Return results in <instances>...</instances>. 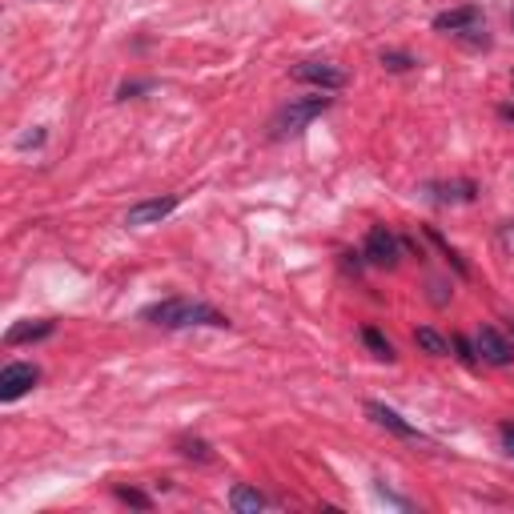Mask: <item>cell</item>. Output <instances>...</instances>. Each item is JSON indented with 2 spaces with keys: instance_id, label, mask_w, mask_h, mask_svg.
<instances>
[{
  "instance_id": "obj_4",
  "label": "cell",
  "mask_w": 514,
  "mask_h": 514,
  "mask_svg": "<svg viewBox=\"0 0 514 514\" xmlns=\"http://www.w3.org/2000/svg\"><path fill=\"white\" fill-rule=\"evenodd\" d=\"M402 249H406V241H402L394 229L374 225V229L366 233V245H362V262H366V266H378V270H394V266L402 262Z\"/></svg>"
},
{
  "instance_id": "obj_25",
  "label": "cell",
  "mask_w": 514,
  "mask_h": 514,
  "mask_svg": "<svg viewBox=\"0 0 514 514\" xmlns=\"http://www.w3.org/2000/svg\"><path fill=\"white\" fill-rule=\"evenodd\" d=\"M498 117H502V121H514V105H502V109H498Z\"/></svg>"
},
{
  "instance_id": "obj_27",
  "label": "cell",
  "mask_w": 514,
  "mask_h": 514,
  "mask_svg": "<svg viewBox=\"0 0 514 514\" xmlns=\"http://www.w3.org/2000/svg\"><path fill=\"white\" fill-rule=\"evenodd\" d=\"M510 330H514V322H510Z\"/></svg>"
},
{
  "instance_id": "obj_15",
  "label": "cell",
  "mask_w": 514,
  "mask_h": 514,
  "mask_svg": "<svg viewBox=\"0 0 514 514\" xmlns=\"http://www.w3.org/2000/svg\"><path fill=\"white\" fill-rule=\"evenodd\" d=\"M177 454L189 458V462H213V450L201 438H177Z\"/></svg>"
},
{
  "instance_id": "obj_17",
  "label": "cell",
  "mask_w": 514,
  "mask_h": 514,
  "mask_svg": "<svg viewBox=\"0 0 514 514\" xmlns=\"http://www.w3.org/2000/svg\"><path fill=\"white\" fill-rule=\"evenodd\" d=\"M378 61H382V69H390V73H410V69L418 65L410 53H398V49H386Z\"/></svg>"
},
{
  "instance_id": "obj_10",
  "label": "cell",
  "mask_w": 514,
  "mask_h": 514,
  "mask_svg": "<svg viewBox=\"0 0 514 514\" xmlns=\"http://www.w3.org/2000/svg\"><path fill=\"white\" fill-rule=\"evenodd\" d=\"M366 414L374 418V426L390 430L394 438H406V442H426L418 426H410V422H406V418H402L398 410H390V406H382V402H366Z\"/></svg>"
},
{
  "instance_id": "obj_26",
  "label": "cell",
  "mask_w": 514,
  "mask_h": 514,
  "mask_svg": "<svg viewBox=\"0 0 514 514\" xmlns=\"http://www.w3.org/2000/svg\"><path fill=\"white\" fill-rule=\"evenodd\" d=\"M510 29H514V5H510Z\"/></svg>"
},
{
  "instance_id": "obj_2",
  "label": "cell",
  "mask_w": 514,
  "mask_h": 514,
  "mask_svg": "<svg viewBox=\"0 0 514 514\" xmlns=\"http://www.w3.org/2000/svg\"><path fill=\"white\" fill-rule=\"evenodd\" d=\"M330 105H334L330 93H314V97H294V101H286V105L274 113V121H270V137H274V141L302 137L322 113H330Z\"/></svg>"
},
{
  "instance_id": "obj_11",
  "label": "cell",
  "mask_w": 514,
  "mask_h": 514,
  "mask_svg": "<svg viewBox=\"0 0 514 514\" xmlns=\"http://www.w3.org/2000/svg\"><path fill=\"white\" fill-rule=\"evenodd\" d=\"M57 334V322L53 318H37V322H17L9 334H5V346H29V342H45Z\"/></svg>"
},
{
  "instance_id": "obj_12",
  "label": "cell",
  "mask_w": 514,
  "mask_h": 514,
  "mask_svg": "<svg viewBox=\"0 0 514 514\" xmlns=\"http://www.w3.org/2000/svg\"><path fill=\"white\" fill-rule=\"evenodd\" d=\"M229 506H233L237 514H257V510L274 506V498H270V494H262L257 486H245V482H237V486L229 490Z\"/></svg>"
},
{
  "instance_id": "obj_18",
  "label": "cell",
  "mask_w": 514,
  "mask_h": 514,
  "mask_svg": "<svg viewBox=\"0 0 514 514\" xmlns=\"http://www.w3.org/2000/svg\"><path fill=\"white\" fill-rule=\"evenodd\" d=\"M113 494H117L121 502H129V506H141V510H149V506H153V498H149L145 490H133V486H117Z\"/></svg>"
},
{
  "instance_id": "obj_24",
  "label": "cell",
  "mask_w": 514,
  "mask_h": 514,
  "mask_svg": "<svg viewBox=\"0 0 514 514\" xmlns=\"http://www.w3.org/2000/svg\"><path fill=\"white\" fill-rule=\"evenodd\" d=\"M502 245L514 253V221H506V225H502Z\"/></svg>"
},
{
  "instance_id": "obj_1",
  "label": "cell",
  "mask_w": 514,
  "mask_h": 514,
  "mask_svg": "<svg viewBox=\"0 0 514 514\" xmlns=\"http://www.w3.org/2000/svg\"><path fill=\"white\" fill-rule=\"evenodd\" d=\"M141 322L161 326V330H197V326L229 330V318L217 306L197 302V298H165V302H153V306L141 310Z\"/></svg>"
},
{
  "instance_id": "obj_7",
  "label": "cell",
  "mask_w": 514,
  "mask_h": 514,
  "mask_svg": "<svg viewBox=\"0 0 514 514\" xmlns=\"http://www.w3.org/2000/svg\"><path fill=\"white\" fill-rule=\"evenodd\" d=\"M294 81L314 85L322 93H338V89H346L350 77L338 65H330V61H302V65H294Z\"/></svg>"
},
{
  "instance_id": "obj_6",
  "label": "cell",
  "mask_w": 514,
  "mask_h": 514,
  "mask_svg": "<svg viewBox=\"0 0 514 514\" xmlns=\"http://www.w3.org/2000/svg\"><path fill=\"white\" fill-rule=\"evenodd\" d=\"M41 382V370L33 362H9L0 370V402H17Z\"/></svg>"
},
{
  "instance_id": "obj_3",
  "label": "cell",
  "mask_w": 514,
  "mask_h": 514,
  "mask_svg": "<svg viewBox=\"0 0 514 514\" xmlns=\"http://www.w3.org/2000/svg\"><path fill=\"white\" fill-rule=\"evenodd\" d=\"M430 25H434V33L454 37V41H462L466 49H490L486 13H482L478 5H458V9H446V13H438Z\"/></svg>"
},
{
  "instance_id": "obj_22",
  "label": "cell",
  "mask_w": 514,
  "mask_h": 514,
  "mask_svg": "<svg viewBox=\"0 0 514 514\" xmlns=\"http://www.w3.org/2000/svg\"><path fill=\"white\" fill-rule=\"evenodd\" d=\"M45 137H49L45 129H37V133H25V137L17 141V149H37V145H45Z\"/></svg>"
},
{
  "instance_id": "obj_8",
  "label": "cell",
  "mask_w": 514,
  "mask_h": 514,
  "mask_svg": "<svg viewBox=\"0 0 514 514\" xmlns=\"http://www.w3.org/2000/svg\"><path fill=\"white\" fill-rule=\"evenodd\" d=\"M181 205V197L177 193H165V197H145V201H137V205H129V213H125V225L129 229H145V225H161L173 209Z\"/></svg>"
},
{
  "instance_id": "obj_13",
  "label": "cell",
  "mask_w": 514,
  "mask_h": 514,
  "mask_svg": "<svg viewBox=\"0 0 514 514\" xmlns=\"http://www.w3.org/2000/svg\"><path fill=\"white\" fill-rule=\"evenodd\" d=\"M414 346H418L422 354H430V358H450V350H454V338H442L438 330L422 326V330H414Z\"/></svg>"
},
{
  "instance_id": "obj_14",
  "label": "cell",
  "mask_w": 514,
  "mask_h": 514,
  "mask_svg": "<svg viewBox=\"0 0 514 514\" xmlns=\"http://www.w3.org/2000/svg\"><path fill=\"white\" fill-rule=\"evenodd\" d=\"M362 342H366V350L378 358V362H394L398 354H394V346H390V338L382 334V330H374V326H366L362 330Z\"/></svg>"
},
{
  "instance_id": "obj_21",
  "label": "cell",
  "mask_w": 514,
  "mask_h": 514,
  "mask_svg": "<svg viewBox=\"0 0 514 514\" xmlns=\"http://www.w3.org/2000/svg\"><path fill=\"white\" fill-rule=\"evenodd\" d=\"M498 442H502L506 458H514V422H502V426H498Z\"/></svg>"
},
{
  "instance_id": "obj_5",
  "label": "cell",
  "mask_w": 514,
  "mask_h": 514,
  "mask_svg": "<svg viewBox=\"0 0 514 514\" xmlns=\"http://www.w3.org/2000/svg\"><path fill=\"white\" fill-rule=\"evenodd\" d=\"M474 350H478V362L498 366V370L514 362V342H510L502 330H494V326H478V334H474Z\"/></svg>"
},
{
  "instance_id": "obj_16",
  "label": "cell",
  "mask_w": 514,
  "mask_h": 514,
  "mask_svg": "<svg viewBox=\"0 0 514 514\" xmlns=\"http://www.w3.org/2000/svg\"><path fill=\"white\" fill-rule=\"evenodd\" d=\"M426 237H430V241H434V245L442 249V257H446V262H450V266H454V270H458L462 278L470 274V270H466V262H462V257H458V249H450V241H446V237H442L438 229H426Z\"/></svg>"
},
{
  "instance_id": "obj_9",
  "label": "cell",
  "mask_w": 514,
  "mask_h": 514,
  "mask_svg": "<svg viewBox=\"0 0 514 514\" xmlns=\"http://www.w3.org/2000/svg\"><path fill=\"white\" fill-rule=\"evenodd\" d=\"M426 197L434 205H474L478 201V185L470 177H454V181H430L426 185Z\"/></svg>"
},
{
  "instance_id": "obj_19",
  "label": "cell",
  "mask_w": 514,
  "mask_h": 514,
  "mask_svg": "<svg viewBox=\"0 0 514 514\" xmlns=\"http://www.w3.org/2000/svg\"><path fill=\"white\" fill-rule=\"evenodd\" d=\"M454 354H458L466 366H478V350H474V342H470V338H462V334L454 338Z\"/></svg>"
},
{
  "instance_id": "obj_23",
  "label": "cell",
  "mask_w": 514,
  "mask_h": 514,
  "mask_svg": "<svg viewBox=\"0 0 514 514\" xmlns=\"http://www.w3.org/2000/svg\"><path fill=\"white\" fill-rule=\"evenodd\" d=\"M374 490H378V494H382V498H386V502H394V506H406V510H410V498H402V494H394V490H390V486H382V482H378V486H374Z\"/></svg>"
},
{
  "instance_id": "obj_20",
  "label": "cell",
  "mask_w": 514,
  "mask_h": 514,
  "mask_svg": "<svg viewBox=\"0 0 514 514\" xmlns=\"http://www.w3.org/2000/svg\"><path fill=\"white\" fill-rule=\"evenodd\" d=\"M153 89V81H125L121 89H117V101H129V97H141V93H149Z\"/></svg>"
}]
</instances>
